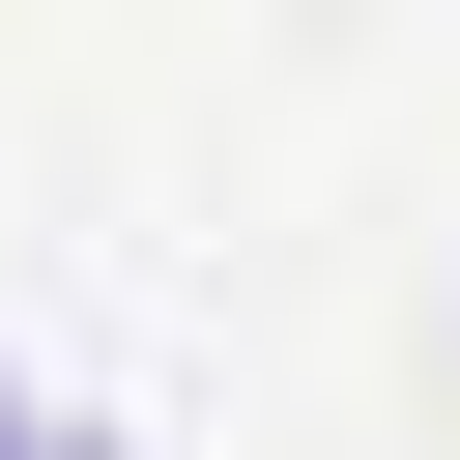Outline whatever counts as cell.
Instances as JSON below:
<instances>
[{
	"label": "cell",
	"instance_id": "cell-1",
	"mask_svg": "<svg viewBox=\"0 0 460 460\" xmlns=\"http://www.w3.org/2000/svg\"><path fill=\"white\" fill-rule=\"evenodd\" d=\"M29 460H115V431H29Z\"/></svg>",
	"mask_w": 460,
	"mask_h": 460
},
{
	"label": "cell",
	"instance_id": "cell-2",
	"mask_svg": "<svg viewBox=\"0 0 460 460\" xmlns=\"http://www.w3.org/2000/svg\"><path fill=\"white\" fill-rule=\"evenodd\" d=\"M0 460H29V402H0Z\"/></svg>",
	"mask_w": 460,
	"mask_h": 460
}]
</instances>
